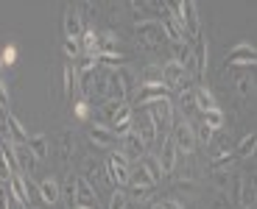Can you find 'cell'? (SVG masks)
<instances>
[{
	"instance_id": "cell-7",
	"label": "cell",
	"mask_w": 257,
	"mask_h": 209,
	"mask_svg": "<svg viewBox=\"0 0 257 209\" xmlns=\"http://www.w3.org/2000/svg\"><path fill=\"white\" fill-rule=\"evenodd\" d=\"M254 59H257V51H254V45H249V42H238L232 51H226V64L229 67H251L254 70Z\"/></svg>"
},
{
	"instance_id": "cell-9",
	"label": "cell",
	"mask_w": 257,
	"mask_h": 209,
	"mask_svg": "<svg viewBox=\"0 0 257 209\" xmlns=\"http://www.w3.org/2000/svg\"><path fill=\"white\" fill-rule=\"evenodd\" d=\"M76 206L81 209H98V192L84 176H76Z\"/></svg>"
},
{
	"instance_id": "cell-8",
	"label": "cell",
	"mask_w": 257,
	"mask_h": 209,
	"mask_svg": "<svg viewBox=\"0 0 257 209\" xmlns=\"http://www.w3.org/2000/svg\"><path fill=\"white\" fill-rule=\"evenodd\" d=\"M132 131L143 139V145H146V148H151V145L160 142V139H157V128H154V123H151V117H148V112L132 117Z\"/></svg>"
},
{
	"instance_id": "cell-39",
	"label": "cell",
	"mask_w": 257,
	"mask_h": 209,
	"mask_svg": "<svg viewBox=\"0 0 257 209\" xmlns=\"http://www.w3.org/2000/svg\"><path fill=\"white\" fill-rule=\"evenodd\" d=\"M0 62H3V64H14V62H17V48H14V45H6V48L0 51Z\"/></svg>"
},
{
	"instance_id": "cell-3",
	"label": "cell",
	"mask_w": 257,
	"mask_h": 209,
	"mask_svg": "<svg viewBox=\"0 0 257 209\" xmlns=\"http://www.w3.org/2000/svg\"><path fill=\"white\" fill-rule=\"evenodd\" d=\"M128 173H132V162L120 151H112L109 162H106V181L115 184L117 190H123L128 184Z\"/></svg>"
},
{
	"instance_id": "cell-22",
	"label": "cell",
	"mask_w": 257,
	"mask_h": 209,
	"mask_svg": "<svg viewBox=\"0 0 257 209\" xmlns=\"http://www.w3.org/2000/svg\"><path fill=\"white\" fill-rule=\"evenodd\" d=\"M193 103H196V109L201 114L210 112V109H218V103H215V98H212V92L207 87H193Z\"/></svg>"
},
{
	"instance_id": "cell-6",
	"label": "cell",
	"mask_w": 257,
	"mask_h": 209,
	"mask_svg": "<svg viewBox=\"0 0 257 209\" xmlns=\"http://www.w3.org/2000/svg\"><path fill=\"white\" fill-rule=\"evenodd\" d=\"M162 84H165L168 89L190 87V73H187L182 64H176V62H165L162 64Z\"/></svg>"
},
{
	"instance_id": "cell-1",
	"label": "cell",
	"mask_w": 257,
	"mask_h": 209,
	"mask_svg": "<svg viewBox=\"0 0 257 209\" xmlns=\"http://www.w3.org/2000/svg\"><path fill=\"white\" fill-rule=\"evenodd\" d=\"M135 34H137V45L140 51H160L165 45V31H162L160 20L157 17H148V20H137L135 23Z\"/></svg>"
},
{
	"instance_id": "cell-46",
	"label": "cell",
	"mask_w": 257,
	"mask_h": 209,
	"mask_svg": "<svg viewBox=\"0 0 257 209\" xmlns=\"http://www.w3.org/2000/svg\"><path fill=\"white\" fill-rule=\"evenodd\" d=\"M73 209H81V206H73Z\"/></svg>"
},
{
	"instance_id": "cell-29",
	"label": "cell",
	"mask_w": 257,
	"mask_h": 209,
	"mask_svg": "<svg viewBox=\"0 0 257 209\" xmlns=\"http://www.w3.org/2000/svg\"><path fill=\"white\" fill-rule=\"evenodd\" d=\"M235 89H238V95L243 98H251V92H254V78L246 73V76H238V81H235Z\"/></svg>"
},
{
	"instance_id": "cell-20",
	"label": "cell",
	"mask_w": 257,
	"mask_h": 209,
	"mask_svg": "<svg viewBox=\"0 0 257 209\" xmlns=\"http://www.w3.org/2000/svg\"><path fill=\"white\" fill-rule=\"evenodd\" d=\"M171 53H174L171 62L182 64V67L190 73L193 70V48H190V42H171Z\"/></svg>"
},
{
	"instance_id": "cell-38",
	"label": "cell",
	"mask_w": 257,
	"mask_h": 209,
	"mask_svg": "<svg viewBox=\"0 0 257 209\" xmlns=\"http://www.w3.org/2000/svg\"><path fill=\"white\" fill-rule=\"evenodd\" d=\"M179 103H182V109H196V103H193V87H182L179 89Z\"/></svg>"
},
{
	"instance_id": "cell-10",
	"label": "cell",
	"mask_w": 257,
	"mask_h": 209,
	"mask_svg": "<svg viewBox=\"0 0 257 209\" xmlns=\"http://www.w3.org/2000/svg\"><path fill=\"white\" fill-rule=\"evenodd\" d=\"M176 145H174V139L171 137H165L160 142V153H157V165H160V170H162V176H168V173H174V167H176Z\"/></svg>"
},
{
	"instance_id": "cell-45",
	"label": "cell",
	"mask_w": 257,
	"mask_h": 209,
	"mask_svg": "<svg viewBox=\"0 0 257 209\" xmlns=\"http://www.w3.org/2000/svg\"><path fill=\"white\" fill-rule=\"evenodd\" d=\"M0 70H3V62H0Z\"/></svg>"
},
{
	"instance_id": "cell-28",
	"label": "cell",
	"mask_w": 257,
	"mask_h": 209,
	"mask_svg": "<svg viewBox=\"0 0 257 209\" xmlns=\"http://www.w3.org/2000/svg\"><path fill=\"white\" fill-rule=\"evenodd\" d=\"M140 84H162V64H148V67H143Z\"/></svg>"
},
{
	"instance_id": "cell-43",
	"label": "cell",
	"mask_w": 257,
	"mask_h": 209,
	"mask_svg": "<svg viewBox=\"0 0 257 209\" xmlns=\"http://www.w3.org/2000/svg\"><path fill=\"white\" fill-rule=\"evenodd\" d=\"M212 209H229V198H226V195H221V192H218V198H215Z\"/></svg>"
},
{
	"instance_id": "cell-5",
	"label": "cell",
	"mask_w": 257,
	"mask_h": 209,
	"mask_svg": "<svg viewBox=\"0 0 257 209\" xmlns=\"http://www.w3.org/2000/svg\"><path fill=\"white\" fill-rule=\"evenodd\" d=\"M193 70H196V78L204 81L207 78V67H210V42H207L204 31H199V37H193Z\"/></svg>"
},
{
	"instance_id": "cell-4",
	"label": "cell",
	"mask_w": 257,
	"mask_h": 209,
	"mask_svg": "<svg viewBox=\"0 0 257 209\" xmlns=\"http://www.w3.org/2000/svg\"><path fill=\"white\" fill-rule=\"evenodd\" d=\"M171 139L176 145V153H193L196 151V137H193V123L187 117H179L174 120V128H171Z\"/></svg>"
},
{
	"instance_id": "cell-25",
	"label": "cell",
	"mask_w": 257,
	"mask_h": 209,
	"mask_svg": "<svg viewBox=\"0 0 257 209\" xmlns=\"http://www.w3.org/2000/svg\"><path fill=\"white\" fill-rule=\"evenodd\" d=\"M59 198H64V203L70 209L76 206V176H73V173L64 178V184L59 187Z\"/></svg>"
},
{
	"instance_id": "cell-24",
	"label": "cell",
	"mask_w": 257,
	"mask_h": 209,
	"mask_svg": "<svg viewBox=\"0 0 257 209\" xmlns=\"http://www.w3.org/2000/svg\"><path fill=\"white\" fill-rule=\"evenodd\" d=\"M62 76H64V84H62V89H64V98H67V101H73V92L78 89V81H76V70H73V64H64Z\"/></svg>"
},
{
	"instance_id": "cell-27",
	"label": "cell",
	"mask_w": 257,
	"mask_h": 209,
	"mask_svg": "<svg viewBox=\"0 0 257 209\" xmlns=\"http://www.w3.org/2000/svg\"><path fill=\"white\" fill-rule=\"evenodd\" d=\"M254 145H257V137H254V131H251V134H246V137L238 142V148H235V156H243V159L254 156Z\"/></svg>"
},
{
	"instance_id": "cell-23",
	"label": "cell",
	"mask_w": 257,
	"mask_h": 209,
	"mask_svg": "<svg viewBox=\"0 0 257 209\" xmlns=\"http://www.w3.org/2000/svg\"><path fill=\"white\" fill-rule=\"evenodd\" d=\"M81 51L87 53L90 59H98V31H92V28H84L81 34Z\"/></svg>"
},
{
	"instance_id": "cell-2",
	"label": "cell",
	"mask_w": 257,
	"mask_h": 209,
	"mask_svg": "<svg viewBox=\"0 0 257 209\" xmlns=\"http://www.w3.org/2000/svg\"><path fill=\"white\" fill-rule=\"evenodd\" d=\"M146 112H148V117H151V123H154V128H157V139L162 142V139L171 134V128H174V120H176L174 103H171V98H162V101L148 103Z\"/></svg>"
},
{
	"instance_id": "cell-26",
	"label": "cell",
	"mask_w": 257,
	"mask_h": 209,
	"mask_svg": "<svg viewBox=\"0 0 257 209\" xmlns=\"http://www.w3.org/2000/svg\"><path fill=\"white\" fill-rule=\"evenodd\" d=\"M201 123H204V126H210L212 131H215V128H224L226 126V114L221 112V109H210V112L201 114Z\"/></svg>"
},
{
	"instance_id": "cell-30",
	"label": "cell",
	"mask_w": 257,
	"mask_h": 209,
	"mask_svg": "<svg viewBox=\"0 0 257 209\" xmlns=\"http://www.w3.org/2000/svg\"><path fill=\"white\" fill-rule=\"evenodd\" d=\"M193 137H196V145H199V142H204V145H210L212 142V137H215V131H212L210 126H204V123H196V126H193Z\"/></svg>"
},
{
	"instance_id": "cell-32",
	"label": "cell",
	"mask_w": 257,
	"mask_h": 209,
	"mask_svg": "<svg viewBox=\"0 0 257 209\" xmlns=\"http://www.w3.org/2000/svg\"><path fill=\"white\" fill-rule=\"evenodd\" d=\"M70 142H73L70 131H64L62 137H59V159H62L64 165H70Z\"/></svg>"
},
{
	"instance_id": "cell-41",
	"label": "cell",
	"mask_w": 257,
	"mask_h": 209,
	"mask_svg": "<svg viewBox=\"0 0 257 209\" xmlns=\"http://www.w3.org/2000/svg\"><path fill=\"white\" fill-rule=\"evenodd\" d=\"M160 206L162 209H185L179 201H176V198H165V201H160Z\"/></svg>"
},
{
	"instance_id": "cell-21",
	"label": "cell",
	"mask_w": 257,
	"mask_h": 209,
	"mask_svg": "<svg viewBox=\"0 0 257 209\" xmlns=\"http://www.w3.org/2000/svg\"><path fill=\"white\" fill-rule=\"evenodd\" d=\"M28 151L34 153V159H37V162H42V159L51 156V145H48L45 134H31V137H28Z\"/></svg>"
},
{
	"instance_id": "cell-13",
	"label": "cell",
	"mask_w": 257,
	"mask_h": 209,
	"mask_svg": "<svg viewBox=\"0 0 257 209\" xmlns=\"http://www.w3.org/2000/svg\"><path fill=\"white\" fill-rule=\"evenodd\" d=\"M235 203L238 209H254V184L249 187L246 176H235Z\"/></svg>"
},
{
	"instance_id": "cell-35",
	"label": "cell",
	"mask_w": 257,
	"mask_h": 209,
	"mask_svg": "<svg viewBox=\"0 0 257 209\" xmlns=\"http://www.w3.org/2000/svg\"><path fill=\"white\" fill-rule=\"evenodd\" d=\"M210 181H212V187H215V190H218L221 195H226V192H229V178H226V173H218V170H212Z\"/></svg>"
},
{
	"instance_id": "cell-33",
	"label": "cell",
	"mask_w": 257,
	"mask_h": 209,
	"mask_svg": "<svg viewBox=\"0 0 257 209\" xmlns=\"http://www.w3.org/2000/svg\"><path fill=\"white\" fill-rule=\"evenodd\" d=\"M120 109H123V103H117V101H103L101 114H103V120H106V126H109V123L117 117V112H120Z\"/></svg>"
},
{
	"instance_id": "cell-19",
	"label": "cell",
	"mask_w": 257,
	"mask_h": 209,
	"mask_svg": "<svg viewBox=\"0 0 257 209\" xmlns=\"http://www.w3.org/2000/svg\"><path fill=\"white\" fill-rule=\"evenodd\" d=\"M37 195L42 198V203H48V206L59 203V181L51 178V176H45L42 181L37 184Z\"/></svg>"
},
{
	"instance_id": "cell-42",
	"label": "cell",
	"mask_w": 257,
	"mask_h": 209,
	"mask_svg": "<svg viewBox=\"0 0 257 209\" xmlns=\"http://www.w3.org/2000/svg\"><path fill=\"white\" fill-rule=\"evenodd\" d=\"M87 114H90V109H87V101H78V103H76V117H81V120H84Z\"/></svg>"
},
{
	"instance_id": "cell-11",
	"label": "cell",
	"mask_w": 257,
	"mask_h": 209,
	"mask_svg": "<svg viewBox=\"0 0 257 209\" xmlns=\"http://www.w3.org/2000/svg\"><path fill=\"white\" fill-rule=\"evenodd\" d=\"M6 187H9V195L14 198L17 206L31 209V195H28V184H26V176H23V173H14V176L6 181Z\"/></svg>"
},
{
	"instance_id": "cell-36",
	"label": "cell",
	"mask_w": 257,
	"mask_h": 209,
	"mask_svg": "<svg viewBox=\"0 0 257 209\" xmlns=\"http://www.w3.org/2000/svg\"><path fill=\"white\" fill-rule=\"evenodd\" d=\"M140 165L146 167L148 176L154 178V181H160V178H162V170H160V165H157V159H154V156H143V159H140Z\"/></svg>"
},
{
	"instance_id": "cell-14",
	"label": "cell",
	"mask_w": 257,
	"mask_h": 209,
	"mask_svg": "<svg viewBox=\"0 0 257 209\" xmlns=\"http://www.w3.org/2000/svg\"><path fill=\"white\" fill-rule=\"evenodd\" d=\"M6 134H9V142H12V145H28V137H31L28 128L20 123V117L12 112L6 114Z\"/></svg>"
},
{
	"instance_id": "cell-17",
	"label": "cell",
	"mask_w": 257,
	"mask_h": 209,
	"mask_svg": "<svg viewBox=\"0 0 257 209\" xmlns=\"http://www.w3.org/2000/svg\"><path fill=\"white\" fill-rule=\"evenodd\" d=\"M90 139L95 148H103V151H109V148H115V134H112L109 126H103V123H95V126L90 128Z\"/></svg>"
},
{
	"instance_id": "cell-34",
	"label": "cell",
	"mask_w": 257,
	"mask_h": 209,
	"mask_svg": "<svg viewBox=\"0 0 257 209\" xmlns=\"http://www.w3.org/2000/svg\"><path fill=\"white\" fill-rule=\"evenodd\" d=\"M128 206V192L126 190H112V195H109V209H126Z\"/></svg>"
},
{
	"instance_id": "cell-40",
	"label": "cell",
	"mask_w": 257,
	"mask_h": 209,
	"mask_svg": "<svg viewBox=\"0 0 257 209\" xmlns=\"http://www.w3.org/2000/svg\"><path fill=\"white\" fill-rule=\"evenodd\" d=\"M0 112H9V87L3 78H0Z\"/></svg>"
},
{
	"instance_id": "cell-31",
	"label": "cell",
	"mask_w": 257,
	"mask_h": 209,
	"mask_svg": "<svg viewBox=\"0 0 257 209\" xmlns=\"http://www.w3.org/2000/svg\"><path fill=\"white\" fill-rule=\"evenodd\" d=\"M98 62L106 64V70H120L123 62H126V53H101Z\"/></svg>"
},
{
	"instance_id": "cell-16",
	"label": "cell",
	"mask_w": 257,
	"mask_h": 209,
	"mask_svg": "<svg viewBox=\"0 0 257 209\" xmlns=\"http://www.w3.org/2000/svg\"><path fill=\"white\" fill-rule=\"evenodd\" d=\"M168 92H171V89H168L165 84H140V89H137V101H140L143 106H148V103L168 98Z\"/></svg>"
},
{
	"instance_id": "cell-15",
	"label": "cell",
	"mask_w": 257,
	"mask_h": 209,
	"mask_svg": "<svg viewBox=\"0 0 257 209\" xmlns=\"http://www.w3.org/2000/svg\"><path fill=\"white\" fill-rule=\"evenodd\" d=\"M12 156H14V165H17V173L31 176L37 159H34V153L28 151V145H12Z\"/></svg>"
},
{
	"instance_id": "cell-37",
	"label": "cell",
	"mask_w": 257,
	"mask_h": 209,
	"mask_svg": "<svg viewBox=\"0 0 257 209\" xmlns=\"http://www.w3.org/2000/svg\"><path fill=\"white\" fill-rule=\"evenodd\" d=\"M62 51L67 59H78V53H81V45H78V39H64Z\"/></svg>"
},
{
	"instance_id": "cell-18",
	"label": "cell",
	"mask_w": 257,
	"mask_h": 209,
	"mask_svg": "<svg viewBox=\"0 0 257 209\" xmlns=\"http://www.w3.org/2000/svg\"><path fill=\"white\" fill-rule=\"evenodd\" d=\"M120 142H123L120 153H123V156L128 159V162H132V159H135V162H137V159H143V156H146V145H143V139L137 137L135 131L128 134V137H123Z\"/></svg>"
},
{
	"instance_id": "cell-12",
	"label": "cell",
	"mask_w": 257,
	"mask_h": 209,
	"mask_svg": "<svg viewBox=\"0 0 257 209\" xmlns=\"http://www.w3.org/2000/svg\"><path fill=\"white\" fill-rule=\"evenodd\" d=\"M84 34V17L78 6H64V37L67 39H78Z\"/></svg>"
},
{
	"instance_id": "cell-44",
	"label": "cell",
	"mask_w": 257,
	"mask_h": 209,
	"mask_svg": "<svg viewBox=\"0 0 257 209\" xmlns=\"http://www.w3.org/2000/svg\"><path fill=\"white\" fill-rule=\"evenodd\" d=\"M151 209H162V206H160V203H154V206H151Z\"/></svg>"
}]
</instances>
